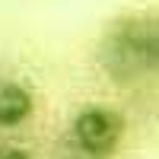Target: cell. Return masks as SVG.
Wrapping results in <instances>:
<instances>
[{
    "instance_id": "obj_1",
    "label": "cell",
    "mask_w": 159,
    "mask_h": 159,
    "mask_svg": "<svg viewBox=\"0 0 159 159\" xmlns=\"http://www.w3.org/2000/svg\"><path fill=\"white\" fill-rule=\"evenodd\" d=\"M108 73L134 80L159 70V16H130L115 22L102 45Z\"/></svg>"
},
{
    "instance_id": "obj_3",
    "label": "cell",
    "mask_w": 159,
    "mask_h": 159,
    "mask_svg": "<svg viewBox=\"0 0 159 159\" xmlns=\"http://www.w3.org/2000/svg\"><path fill=\"white\" fill-rule=\"evenodd\" d=\"M35 111V99L29 86L16 83V80H3L0 83V127H22Z\"/></svg>"
},
{
    "instance_id": "obj_4",
    "label": "cell",
    "mask_w": 159,
    "mask_h": 159,
    "mask_svg": "<svg viewBox=\"0 0 159 159\" xmlns=\"http://www.w3.org/2000/svg\"><path fill=\"white\" fill-rule=\"evenodd\" d=\"M0 159H32V153L22 150V147H3L0 150Z\"/></svg>"
},
{
    "instance_id": "obj_2",
    "label": "cell",
    "mask_w": 159,
    "mask_h": 159,
    "mask_svg": "<svg viewBox=\"0 0 159 159\" xmlns=\"http://www.w3.org/2000/svg\"><path fill=\"white\" fill-rule=\"evenodd\" d=\"M127 124L108 105H86L70 124V143L83 159H111L124 143Z\"/></svg>"
}]
</instances>
